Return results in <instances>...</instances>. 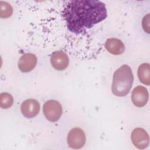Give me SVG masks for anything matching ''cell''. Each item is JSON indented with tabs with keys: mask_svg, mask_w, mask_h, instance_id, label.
Returning a JSON list of instances; mask_svg holds the SVG:
<instances>
[{
	"mask_svg": "<svg viewBox=\"0 0 150 150\" xmlns=\"http://www.w3.org/2000/svg\"><path fill=\"white\" fill-rule=\"evenodd\" d=\"M13 13L12 6L7 2L0 1V17L1 18H8Z\"/></svg>",
	"mask_w": 150,
	"mask_h": 150,
	"instance_id": "cell-13",
	"label": "cell"
},
{
	"mask_svg": "<svg viewBox=\"0 0 150 150\" xmlns=\"http://www.w3.org/2000/svg\"><path fill=\"white\" fill-rule=\"evenodd\" d=\"M50 63L56 70L62 71L68 67L69 59L64 52L55 51L51 55Z\"/></svg>",
	"mask_w": 150,
	"mask_h": 150,
	"instance_id": "cell-8",
	"label": "cell"
},
{
	"mask_svg": "<svg viewBox=\"0 0 150 150\" xmlns=\"http://www.w3.org/2000/svg\"><path fill=\"white\" fill-rule=\"evenodd\" d=\"M149 98L147 89L142 86L135 87L131 93V100L133 104L137 107H144Z\"/></svg>",
	"mask_w": 150,
	"mask_h": 150,
	"instance_id": "cell-7",
	"label": "cell"
},
{
	"mask_svg": "<svg viewBox=\"0 0 150 150\" xmlns=\"http://www.w3.org/2000/svg\"><path fill=\"white\" fill-rule=\"evenodd\" d=\"M69 31L80 34L107 16L105 4L100 1L78 0L69 1L63 11Z\"/></svg>",
	"mask_w": 150,
	"mask_h": 150,
	"instance_id": "cell-1",
	"label": "cell"
},
{
	"mask_svg": "<svg viewBox=\"0 0 150 150\" xmlns=\"http://www.w3.org/2000/svg\"><path fill=\"white\" fill-rule=\"evenodd\" d=\"M131 139L133 145L139 149H144L149 144L148 134L144 129L140 127L133 129L131 134Z\"/></svg>",
	"mask_w": 150,
	"mask_h": 150,
	"instance_id": "cell-5",
	"label": "cell"
},
{
	"mask_svg": "<svg viewBox=\"0 0 150 150\" xmlns=\"http://www.w3.org/2000/svg\"><path fill=\"white\" fill-rule=\"evenodd\" d=\"M104 46L106 50L114 55H120L125 50V46L122 41L115 38L108 39L105 41Z\"/></svg>",
	"mask_w": 150,
	"mask_h": 150,
	"instance_id": "cell-10",
	"label": "cell"
},
{
	"mask_svg": "<svg viewBox=\"0 0 150 150\" xmlns=\"http://www.w3.org/2000/svg\"><path fill=\"white\" fill-rule=\"evenodd\" d=\"M40 108V104L36 100L29 98L21 104V112L26 118H32L39 114Z\"/></svg>",
	"mask_w": 150,
	"mask_h": 150,
	"instance_id": "cell-6",
	"label": "cell"
},
{
	"mask_svg": "<svg viewBox=\"0 0 150 150\" xmlns=\"http://www.w3.org/2000/svg\"><path fill=\"white\" fill-rule=\"evenodd\" d=\"M134 75L131 67L123 64L113 74L111 91L117 97H124L128 94L133 84Z\"/></svg>",
	"mask_w": 150,
	"mask_h": 150,
	"instance_id": "cell-2",
	"label": "cell"
},
{
	"mask_svg": "<svg viewBox=\"0 0 150 150\" xmlns=\"http://www.w3.org/2000/svg\"><path fill=\"white\" fill-rule=\"evenodd\" d=\"M37 57L35 54L27 53L23 54L19 59L18 68L23 73L32 71L36 66Z\"/></svg>",
	"mask_w": 150,
	"mask_h": 150,
	"instance_id": "cell-9",
	"label": "cell"
},
{
	"mask_svg": "<svg viewBox=\"0 0 150 150\" xmlns=\"http://www.w3.org/2000/svg\"><path fill=\"white\" fill-rule=\"evenodd\" d=\"M62 106L55 100H49L46 101L43 107V112L45 118L49 121H57L62 114Z\"/></svg>",
	"mask_w": 150,
	"mask_h": 150,
	"instance_id": "cell-3",
	"label": "cell"
},
{
	"mask_svg": "<svg viewBox=\"0 0 150 150\" xmlns=\"http://www.w3.org/2000/svg\"><path fill=\"white\" fill-rule=\"evenodd\" d=\"M13 103L12 96L6 92H3L0 95V107L2 109L10 108Z\"/></svg>",
	"mask_w": 150,
	"mask_h": 150,
	"instance_id": "cell-12",
	"label": "cell"
},
{
	"mask_svg": "<svg viewBox=\"0 0 150 150\" xmlns=\"http://www.w3.org/2000/svg\"><path fill=\"white\" fill-rule=\"evenodd\" d=\"M86 135L83 129L76 127L69 132L67 142L69 146L72 149H79L83 148L86 143Z\"/></svg>",
	"mask_w": 150,
	"mask_h": 150,
	"instance_id": "cell-4",
	"label": "cell"
},
{
	"mask_svg": "<svg viewBox=\"0 0 150 150\" xmlns=\"http://www.w3.org/2000/svg\"><path fill=\"white\" fill-rule=\"evenodd\" d=\"M139 81L144 84L149 86L150 84V66L149 63H144L141 64L137 71Z\"/></svg>",
	"mask_w": 150,
	"mask_h": 150,
	"instance_id": "cell-11",
	"label": "cell"
},
{
	"mask_svg": "<svg viewBox=\"0 0 150 150\" xmlns=\"http://www.w3.org/2000/svg\"><path fill=\"white\" fill-rule=\"evenodd\" d=\"M149 19H150V15L149 13H148L146 15H145L142 21V26L144 29V30L147 33H149L150 32V28H149Z\"/></svg>",
	"mask_w": 150,
	"mask_h": 150,
	"instance_id": "cell-14",
	"label": "cell"
}]
</instances>
